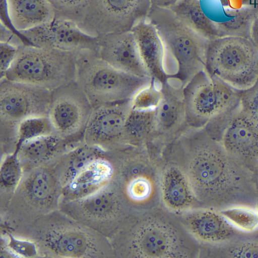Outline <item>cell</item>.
Here are the masks:
<instances>
[{
	"mask_svg": "<svg viewBox=\"0 0 258 258\" xmlns=\"http://www.w3.org/2000/svg\"><path fill=\"white\" fill-rule=\"evenodd\" d=\"M162 156L183 172L200 208L256 210L258 193L252 171L231 157L220 139L205 127L188 126L166 146Z\"/></svg>",
	"mask_w": 258,
	"mask_h": 258,
	"instance_id": "1",
	"label": "cell"
},
{
	"mask_svg": "<svg viewBox=\"0 0 258 258\" xmlns=\"http://www.w3.org/2000/svg\"><path fill=\"white\" fill-rule=\"evenodd\" d=\"M110 241L117 257L193 258L200 254V243L178 215L163 205L134 215Z\"/></svg>",
	"mask_w": 258,
	"mask_h": 258,
	"instance_id": "2",
	"label": "cell"
},
{
	"mask_svg": "<svg viewBox=\"0 0 258 258\" xmlns=\"http://www.w3.org/2000/svg\"><path fill=\"white\" fill-rule=\"evenodd\" d=\"M28 239L39 253L62 257H106L114 255L109 239L58 209L26 226Z\"/></svg>",
	"mask_w": 258,
	"mask_h": 258,
	"instance_id": "3",
	"label": "cell"
},
{
	"mask_svg": "<svg viewBox=\"0 0 258 258\" xmlns=\"http://www.w3.org/2000/svg\"><path fill=\"white\" fill-rule=\"evenodd\" d=\"M113 178L136 213L162 205L160 156L146 147L126 146L113 151Z\"/></svg>",
	"mask_w": 258,
	"mask_h": 258,
	"instance_id": "4",
	"label": "cell"
},
{
	"mask_svg": "<svg viewBox=\"0 0 258 258\" xmlns=\"http://www.w3.org/2000/svg\"><path fill=\"white\" fill-rule=\"evenodd\" d=\"M147 20L157 30L164 43L167 59L184 86L205 70L206 51L209 40L169 8L151 7Z\"/></svg>",
	"mask_w": 258,
	"mask_h": 258,
	"instance_id": "5",
	"label": "cell"
},
{
	"mask_svg": "<svg viewBox=\"0 0 258 258\" xmlns=\"http://www.w3.org/2000/svg\"><path fill=\"white\" fill-rule=\"evenodd\" d=\"M75 81L93 108L131 100L153 82L114 68L91 50L78 53Z\"/></svg>",
	"mask_w": 258,
	"mask_h": 258,
	"instance_id": "6",
	"label": "cell"
},
{
	"mask_svg": "<svg viewBox=\"0 0 258 258\" xmlns=\"http://www.w3.org/2000/svg\"><path fill=\"white\" fill-rule=\"evenodd\" d=\"M78 53L23 45L5 78L52 91L76 80Z\"/></svg>",
	"mask_w": 258,
	"mask_h": 258,
	"instance_id": "7",
	"label": "cell"
},
{
	"mask_svg": "<svg viewBox=\"0 0 258 258\" xmlns=\"http://www.w3.org/2000/svg\"><path fill=\"white\" fill-rule=\"evenodd\" d=\"M205 70L235 89L248 88L258 79V47L251 37L243 36L209 40Z\"/></svg>",
	"mask_w": 258,
	"mask_h": 258,
	"instance_id": "8",
	"label": "cell"
},
{
	"mask_svg": "<svg viewBox=\"0 0 258 258\" xmlns=\"http://www.w3.org/2000/svg\"><path fill=\"white\" fill-rule=\"evenodd\" d=\"M51 91L8 80H0V144L2 156L15 151L20 124L29 118L48 116Z\"/></svg>",
	"mask_w": 258,
	"mask_h": 258,
	"instance_id": "9",
	"label": "cell"
},
{
	"mask_svg": "<svg viewBox=\"0 0 258 258\" xmlns=\"http://www.w3.org/2000/svg\"><path fill=\"white\" fill-rule=\"evenodd\" d=\"M58 210L110 240L136 214L113 178L91 195L60 203Z\"/></svg>",
	"mask_w": 258,
	"mask_h": 258,
	"instance_id": "10",
	"label": "cell"
},
{
	"mask_svg": "<svg viewBox=\"0 0 258 258\" xmlns=\"http://www.w3.org/2000/svg\"><path fill=\"white\" fill-rule=\"evenodd\" d=\"M62 186L52 163L24 171L7 207L8 213L19 217L24 226L58 209Z\"/></svg>",
	"mask_w": 258,
	"mask_h": 258,
	"instance_id": "11",
	"label": "cell"
},
{
	"mask_svg": "<svg viewBox=\"0 0 258 258\" xmlns=\"http://www.w3.org/2000/svg\"><path fill=\"white\" fill-rule=\"evenodd\" d=\"M190 125L204 127L224 115L240 108L239 89L210 75L204 70L184 88Z\"/></svg>",
	"mask_w": 258,
	"mask_h": 258,
	"instance_id": "12",
	"label": "cell"
},
{
	"mask_svg": "<svg viewBox=\"0 0 258 258\" xmlns=\"http://www.w3.org/2000/svg\"><path fill=\"white\" fill-rule=\"evenodd\" d=\"M150 0H91L82 20L77 24L94 36L131 31L147 20Z\"/></svg>",
	"mask_w": 258,
	"mask_h": 258,
	"instance_id": "13",
	"label": "cell"
},
{
	"mask_svg": "<svg viewBox=\"0 0 258 258\" xmlns=\"http://www.w3.org/2000/svg\"><path fill=\"white\" fill-rule=\"evenodd\" d=\"M93 107L76 81L51 91L48 117L55 134L72 143L84 142Z\"/></svg>",
	"mask_w": 258,
	"mask_h": 258,
	"instance_id": "14",
	"label": "cell"
},
{
	"mask_svg": "<svg viewBox=\"0 0 258 258\" xmlns=\"http://www.w3.org/2000/svg\"><path fill=\"white\" fill-rule=\"evenodd\" d=\"M182 80L167 77L161 84L155 108V134L152 149L161 153L164 148L190 126Z\"/></svg>",
	"mask_w": 258,
	"mask_h": 258,
	"instance_id": "15",
	"label": "cell"
},
{
	"mask_svg": "<svg viewBox=\"0 0 258 258\" xmlns=\"http://www.w3.org/2000/svg\"><path fill=\"white\" fill-rule=\"evenodd\" d=\"M132 99L93 108L85 130L84 142L105 151L126 147L123 131L126 118L133 108Z\"/></svg>",
	"mask_w": 258,
	"mask_h": 258,
	"instance_id": "16",
	"label": "cell"
},
{
	"mask_svg": "<svg viewBox=\"0 0 258 258\" xmlns=\"http://www.w3.org/2000/svg\"><path fill=\"white\" fill-rule=\"evenodd\" d=\"M35 46L74 53L91 50L98 53V37L81 29L75 22L54 18L40 26L21 32Z\"/></svg>",
	"mask_w": 258,
	"mask_h": 258,
	"instance_id": "17",
	"label": "cell"
},
{
	"mask_svg": "<svg viewBox=\"0 0 258 258\" xmlns=\"http://www.w3.org/2000/svg\"><path fill=\"white\" fill-rule=\"evenodd\" d=\"M189 233L200 244L219 245L249 237L258 232L243 231L229 222L220 211L194 209L177 214Z\"/></svg>",
	"mask_w": 258,
	"mask_h": 258,
	"instance_id": "18",
	"label": "cell"
},
{
	"mask_svg": "<svg viewBox=\"0 0 258 258\" xmlns=\"http://www.w3.org/2000/svg\"><path fill=\"white\" fill-rule=\"evenodd\" d=\"M220 141L231 157L252 171L258 163V123L241 107L228 122Z\"/></svg>",
	"mask_w": 258,
	"mask_h": 258,
	"instance_id": "19",
	"label": "cell"
},
{
	"mask_svg": "<svg viewBox=\"0 0 258 258\" xmlns=\"http://www.w3.org/2000/svg\"><path fill=\"white\" fill-rule=\"evenodd\" d=\"M98 38V55L101 59L122 72L152 79L141 60L132 31L108 34Z\"/></svg>",
	"mask_w": 258,
	"mask_h": 258,
	"instance_id": "20",
	"label": "cell"
},
{
	"mask_svg": "<svg viewBox=\"0 0 258 258\" xmlns=\"http://www.w3.org/2000/svg\"><path fill=\"white\" fill-rule=\"evenodd\" d=\"M160 190L162 205L176 214L200 208L183 172L171 161L161 157Z\"/></svg>",
	"mask_w": 258,
	"mask_h": 258,
	"instance_id": "21",
	"label": "cell"
},
{
	"mask_svg": "<svg viewBox=\"0 0 258 258\" xmlns=\"http://www.w3.org/2000/svg\"><path fill=\"white\" fill-rule=\"evenodd\" d=\"M131 31L145 67L153 81L162 84L168 77L166 72V53L157 30L145 20L137 24Z\"/></svg>",
	"mask_w": 258,
	"mask_h": 258,
	"instance_id": "22",
	"label": "cell"
},
{
	"mask_svg": "<svg viewBox=\"0 0 258 258\" xmlns=\"http://www.w3.org/2000/svg\"><path fill=\"white\" fill-rule=\"evenodd\" d=\"M114 172V162L107 151L106 157L92 163L62 187L60 203L82 199L95 193L111 180Z\"/></svg>",
	"mask_w": 258,
	"mask_h": 258,
	"instance_id": "23",
	"label": "cell"
},
{
	"mask_svg": "<svg viewBox=\"0 0 258 258\" xmlns=\"http://www.w3.org/2000/svg\"><path fill=\"white\" fill-rule=\"evenodd\" d=\"M78 145L54 133L26 141L16 149L23 170L26 171L52 163Z\"/></svg>",
	"mask_w": 258,
	"mask_h": 258,
	"instance_id": "24",
	"label": "cell"
},
{
	"mask_svg": "<svg viewBox=\"0 0 258 258\" xmlns=\"http://www.w3.org/2000/svg\"><path fill=\"white\" fill-rule=\"evenodd\" d=\"M107 156V151L83 142L52 163L62 187L92 163Z\"/></svg>",
	"mask_w": 258,
	"mask_h": 258,
	"instance_id": "25",
	"label": "cell"
},
{
	"mask_svg": "<svg viewBox=\"0 0 258 258\" xmlns=\"http://www.w3.org/2000/svg\"><path fill=\"white\" fill-rule=\"evenodd\" d=\"M7 2L12 23L20 32L42 25L55 18L47 0H7Z\"/></svg>",
	"mask_w": 258,
	"mask_h": 258,
	"instance_id": "26",
	"label": "cell"
},
{
	"mask_svg": "<svg viewBox=\"0 0 258 258\" xmlns=\"http://www.w3.org/2000/svg\"><path fill=\"white\" fill-rule=\"evenodd\" d=\"M155 134V108H133L124 125L125 146L152 149Z\"/></svg>",
	"mask_w": 258,
	"mask_h": 258,
	"instance_id": "27",
	"label": "cell"
},
{
	"mask_svg": "<svg viewBox=\"0 0 258 258\" xmlns=\"http://www.w3.org/2000/svg\"><path fill=\"white\" fill-rule=\"evenodd\" d=\"M169 9L206 39L211 40L221 37L215 24L203 12L200 0H179Z\"/></svg>",
	"mask_w": 258,
	"mask_h": 258,
	"instance_id": "28",
	"label": "cell"
},
{
	"mask_svg": "<svg viewBox=\"0 0 258 258\" xmlns=\"http://www.w3.org/2000/svg\"><path fill=\"white\" fill-rule=\"evenodd\" d=\"M200 257L258 258V232L249 237L222 244H201Z\"/></svg>",
	"mask_w": 258,
	"mask_h": 258,
	"instance_id": "29",
	"label": "cell"
},
{
	"mask_svg": "<svg viewBox=\"0 0 258 258\" xmlns=\"http://www.w3.org/2000/svg\"><path fill=\"white\" fill-rule=\"evenodd\" d=\"M23 173V168L18 158L17 149L13 152L2 158L0 169L1 191V195L4 194L2 197L7 201V207L21 180Z\"/></svg>",
	"mask_w": 258,
	"mask_h": 258,
	"instance_id": "30",
	"label": "cell"
},
{
	"mask_svg": "<svg viewBox=\"0 0 258 258\" xmlns=\"http://www.w3.org/2000/svg\"><path fill=\"white\" fill-rule=\"evenodd\" d=\"M54 133L48 116L29 118L21 122L18 127L17 146L28 140Z\"/></svg>",
	"mask_w": 258,
	"mask_h": 258,
	"instance_id": "31",
	"label": "cell"
},
{
	"mask_svg": "<svg viewBox=\"0 0 258 258\" xmlns=\"http://www.w3.org/2000/svg\"><path fill=\"white\" fill-rule=\"evenodd\" d=\"M221 214L237 228L247 232L258 228L256 210L245 206H234L220 211Z\"/></svg>",
	"mask_w": 258,
	"mask_h": 258,
	"instance_id": "32",
	"label": "cell"
},
{
	"mask_svg": "<svg viewBox=\"0 0 258 258\" xmlns=\"http://www.w3.org/2000/svg\"><path fill=\"white\" fill-rule=\"evenodd\" d=\"M55 14V18L73 21L77 24L82 20L91 0H47Z\"/></svg>",
	"mask_w": 258,
	"mask_h": 258,
	"instance_id": "33",
	"label": "cell"
},
{
	"mask_svg": "<svg viewBox=\"0 0 258 258\" xmlns=\"http://www.w3.org/2000/svg\"><path fill=\"white\" fill-rule=\"evenodd\" d=\"M6 247L13 255L24 257H33L40 254L37 244L28 238H21L12 232L5 233Z\"/></svg>",
	"mask_w": 258,
	"mask_h": 258,
	"instance_id": "34",
	"label": "cell"
},
{
	"mask_svg": "<svg viewBox=\"0 0 258 258\" xmlns=\"http://www.w3.org/2000/svg\"><path fill=\"white\" fill-rule=\"evenodd\" d=\"M241 109L258 123V79L251 87L239 90Z\"/></svg>",
	"mask_w": 258,
	"mask_h": 258,
	"instance_id": "35",
	"label": "cell"
},
{
	"mask_svg": "<svg viewBox=\"0 0 258 258\" xmlns=\"http://www.w3.org/2000/svg\"><path fill=\"white\" fill-rule=\"evenodd\" d=\"M19 48L9 43L0 42V80L5 78L6 73L13 63Z\"/></svg>",
	"mask_w": 258,
	"mask_h": 258,
	"instance_id": "36",
	"label": "cell"
},
{
	"mask_svg": "<svg viewBox=\"0 0 258 258\" xmlns=\"http://www.w3.org/2000/svg\"><path fill=\"white\" fill-rule=\"evenodd\" d=\"M253 14L250 28V37L258 47V0H253Z\"/></svg>",
	"mask_w": 258,
	"mask_h": 258,
	"instance_id": "37",
	"label": "cell"
},
{
	"mask_svg": "<svg viewBox=\"0 0 258 258\" xmlns=\"http://www.w3.org/2000/svg\"><path fill=\"white\" fill-rule=\"evenodd\" d=\"M179 0H150L152 7L170 8Z\"/></svg>",
	"mask_w": 258,
	"mask_h": 258,
	"instance_id": "38",
	"label": "cell"
},
{
	"mask_svg": "<svg viewBox=\"0 0 258 258\" xmlns=\"http://www.w3.org/2000/svg\"><path fill=\"white\" fill-rule=\"evenodd\" d=\"M252 179L258 193V163L252 170Z\"/></svg>",
	"mask_w": 258,
	"mask_h": 258,
	"instance_id": "39",
	"label": "cell"
},
{
	"mask_svg": "<svg viewBox=\"0 0 258 258\" xmlns=\"http://www.w3.org/2000/svg\"><path fill=\"white\" fill-rule=\"evenodd\" d=\"M256 210L258 213V200L257 201V203H256Z\"/></svg>",
	"mask_w": 258,
	"mask_h": 258,
	"instance_id": "40",
	"label": "cell"
}]
</instances>
